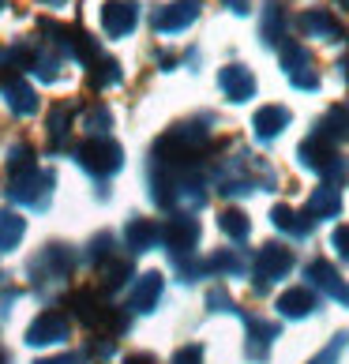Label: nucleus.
I'll list each match as a JSON object with an SVG mask.
<instances>
[{"instance_id":"f257e3e1","label":"nucleus","mask_w":349,"mask_h":364,"mask_svg":"<svg viewBox=\"0 0 349 364\" xmlns=\"http://www.w3.org/2000/svg\"><path fill=\"white\" fill-rule=\"evenodd\" d=\"M301 161H304L308 169H316L319 177H327V181H342L345 173H349L342 154L334 151V143H327L323 136H312V139L301 143Z\"/></svg>"},{"instance_id":"f03ea898","label":"nucleus","mask_w":349,"mask_h":364,"mask_svg":"<svg viewBox=\"0 0 349 364\" xmlns=\"http://www.w3.org/2000/svg\"><path fill=\"white\" fill-rule=\"evenodd\" d=\"M53 184H57V177H53V173L31 169V173H23V177H11L8 196L16 199V203H23V207H31V210H42V207L49 203Z\"/></svg>"},{"instance_id":"7ed1b4c3","label":"nucleus","mask_w":349,"mask_h":364,"mask_svg":"<svg viewBox=\"0 0 349 364\" xmlns=\"http://www.w3.org/2000/svg\"><path fill=\"white\" fill-rule=\"evenodd\" d=\"M120 161H124V151L105 136L87 139L83 146H79V166H83L87 173H94V177H109V173L120 169Z\"/></svg>"},{"instance_id":"20e7f679","label":"nucleus","mask_w":349,"mask_h":364,"mask_svg":"<svg viewBox=\"0 0 349 364\" xmlns=\"http://www.w3.org/2000/svg\"><path fill=\"white\" fill-rule=\"evenodd\" d=\"M293 271V252L286 248V245H267L259 255H256V289H267L271 282H278V278H286Z\"/></svg>"},{"instance_id":"39448f33","label":"nucleus","mask_w":349,"mask_h":364,"mask_svg":"<svg viewBox=\"0 0 349 364\" xmlns=\"http://www.w3.org/2000/svg\"><path fill=\"white\" fill-rule=\"evenodd\" d=\"M199 8H203L199 0H177V4L158 8L151 16V23H154L158 34H177V31H184V26H192L199 19Z\"/></svg>"},{"instance_id":"423d86ee","label":"nucleus","mask_w":349,"mask_h":364,"mask_svg":"<svg viewBox=\"0 0 349 364\" xmlns=\"http://www.w3.org/2000/svg\"><path fill=\"white\" fill-rule=\"evenodd\" d=\"M281 64H286V75L297 90H316L319 75L312 68V57H308L304 46H281Z\"/></svg>"},{"instance_id":"0eeeda50","label":"nucleus","mask_w":349,"mask_h":364,"mask_svg":"<svg viewBox=\"0 0 349 364\" xmlns=\"http://www.w3.org/2000/svg\"><path fill=\"white\" fill-rule=\"evenodd\" d=\"M139 23V4L136 0H109V4L102 8V26L109 38H124L136 31Z\"/></svg>"},{"instance_id":"6e6552de","label":"nucleus","mask_w":349,"mask_h":364,"mask_svg":"<svg viewBox=\"0 0 349 364\" xmlns=\"http://www.w3.org/2000/svg\"><path fill=\"white\" fill-rule=\"evenodd\" d=\"M68 334H72L68 316L45 312V316H38L31 327H26V342H31V346H53V342H64Z\"/></svg>"},{"instance_id":"1a4fd4ad","label":"nucleus","mask_w":349,"mask_h":364,"mask_svg":"<svg viewBox=\"0 0 349 364\" xmlns=\"http://www.w3.org/2000/svg\"><path fill=\"white\" fill-rule=\"evenodd\" d=\"M297 26H301L308 38H323V42H342V38H345L342 23L334 19L327 8H308V11H301Z\"/></svg>"},{"instance_id":"9d476101","label":"nucleus","mask_w":349,"mask_h":364,"mask_svg":"<svg viewBox=\"0 0 349 364\" xmlns=\"http://www.w3.org/2000/svg\"><path fill=\"white\" fill-rule=\"evenodd\" d=\"M0 94L8 98L11 113H19V117L38 113V94L26 87V79H19L16 72H0Z\"/></svg>"},{"instance_id":"9b49d317","label":"nucleus","mask_w":349,"mask_h":364,"mask_svg":"<svg viewBox=\"0 0 349 364\" xmlns=\"http://www.w3.org/2000/svg\"><path fill=\"white\" fill-rule=\"evenodd\" d=\"M162 240L169 245L173 255H192L195 240H199V222L188 218V214H181V218H173V222L162 229Z\"/></svg>"},{"instance_id":"f8f14e48","label":"nucleus","mask_w":349,"mask_h":364,"mask_svg":"<svg viewBox=\"0 0 349 364\" xmlns=\"http://www.w3.org/2000/svg\"><path fill=\"white\" fill-rule=\"evenodd\" d=\"M218 87L230 102H248L256 94V75H252L245 64H230V68L218 72Z\"/></svg>"},{"instance_id":"ddd939ff","label":"nucleus","mask_w":349,"mask_h":364,"mask_svg":"<svg viewBox=\"0 0 349 364\" xmlns=\"http://www.w3.org/2000/svg\"><path fill=\"white\" fill-rule=\"evenodd\" d=\"M245 323H248V357L263 360L271 342L278 338V323H267V319H256V316H245Z\"/></svg>"},{"instance_id":"4468645a","label":"nucleus","mask_w":349,"mask_h":364,"mask_svg":"<svg viewBox=\"0 0 349 364\" xmlns=\"http://www.w3.org/2000/svg\"><path fill=\"white\" fill-rule=\"evenodd\" d=\"M308 278H312V286H319V289H327L331 296H338L342 304H349V286H345V282H342V274L334 271L331 263H323V259L308 263Z\"/></svg>"},{"instance_id":"2eb2a0df","label":"nucleus","mask_w":349,"mask_h":364,"mask_svg":"<svg viewBox=\"0 0 349 364\" xmlns=\"http://www.w3.org/2000/svg\"><path fill=\"white\" fill-rule=\"evenodd\" d=\"M158 301H162V274H143L128 296V308L131 312H154Z\"/></svg>"},{"instance_id":"dca6fc26","label":"nucleus","mask_w":349,"mask_h":364,"mask_svg":"<svg viewBox=\"0 0 349 364\" xmlns=\"http://www.w3.org/2000/svg\"><path fill=\"white\" fill-rule=\"evenodd\" d=\"M158 240H162V225H154L146 218H131L128 229H124V245L131 252H146V248H154Z\"/></svg>"},{"instance_id":"f3484780","label":"nucleus","mask_w":349,"mask_h":364,"mask_svg":"<svg viewBox=\"0 0 349 364\" xmlns=\"http://www.w3.org/2000/svg\"><path fill=\"white\" fill-rule=\"evenodd\" d=\"M278 312L289 316V319H301L308 312H316V293L308 286H297V289H286L278 296Z\"/></svg>"},{"instance_id":"a211bd4d","label":"nucleus","mask_w":349,"mask_h":364,"mask_svg":"<svg viewBox=\"0 0 349 364\" xmlns=\"http://www.w3.org/2000/svg\"><path fill=\"white\" fill-rule=\"evenodd\" d=\"M342 210V196H338V188L334 184H323V188H316L312 199H308V218H334V214Z\"/></svg>"},{"instance_id":"6ab92c4d","label":"nucleus","mask_w":349,"mask_h":364,"mask_svg":"<svg viewBox=\"0 0 349 364\" xmlns=\"http://www.w3.org/2000/svg\"><path fill=\"white\" fill-rule=\"evenodd\" d=\"M252 124H256V136L259 139H274L278 132L289 124V109H286V105H263Z\"/></svg>"},{"instance_id":"aec40b11","label":"nucleus","mask_w":349,"mask_h":364,"mask_svg":"<svg viewBox=\"0 0 349 364\" xmlns=\"http://www.w3.org/2000/svg\"><path fill=\"white\" fill-rule=\"evenodd\" d=\"M316 136H323L327 143L349 139V105H334V109L319 120V132H316Z\"/></svg>"},{"instance_id":"412c9836","label":"nucleus","mask_w":349,"mask_h":364,"mask_svg":"<svg viewBox=\"0 0 349 364\" xmlns=\"http://www.w3.org/2000/svg\"><path fill=\"white\" fill-rule=\"evenodd\" d=\"M271 222L281 229V233H289V237H308L312 233V218H308V214H297L293 207H274Z\"/></svg>"},{"instance_id":"4be33fe9","label":"nucleus","mask_w":349,"mask_h":364,"mask_svg":"<svg viewBox=\"0 0 349 364\" xmlns=\"http://www.w3.org/2000/svg\"><path fill=\"white\" fill-rule=\"evenodd\" d=\"M23 233H26V222L19 218V214L0 210V252H11L23 240Z\"/></svg>"},{"instance_id":"5701e85b","label":"nucleus","mask_w":349,"mask_h":364,"mask_svg":"<svg viewBox=\"0 0 349 364\" xmlns=\"http://www.w3.org/2000/svg\"><path fill=\"white\" fill-rule=\"evenodd\" d=\"M109 128H113V113L105 109V105H87V109H83V132H87V136L102 139Z\"/></svg>"},{"instance_id":"b1692460","label":"nucleus","mask_w":349,"mask_h":364,"mask_svg":"<svg viewBox=\"0 0 349 364\" xmlns=\"http://www.w3.org/2000/svg\"><path fill=\"white\" fill-rule=\"evenodd\" d=\"M281 26H286V8L278 0H267V16H263V42L278 46L281 42Z\"/></svg>"},{"instance_id":"393cba45","label":"nucleus","mask_w":349,"mask_h":364,"mask_svg":"<svg viewBox=\"0 0 349 364\" xmlns=\"http://www.w3.org/2000/svg\"><path fill=\"white\" fill-rule=\"evenodd\" d=\"M72 113H75V105H68V102L49 113V139H53V146H60L64 136L72 132Z\"/></svg>"},{"instance_id":"a878e982","label":"nucleus","mask_w":349,"mask_h":364,"mask_svg":"<svg viewBox=\"0 0 349 364\" xmlns=\"http://www.w3.org/2000/svg\"><path fill=\"white\" fill-rule=\"evenodd\" d=\"M120 83V64L109 60V57H102L98 64H90V87L94 90H105V87H113Z\"/></svg>"},{"instance_id":"bb28decb","label":"nucleus","mask_w":349,"mask_h":364,"mask_svg":"<svg viewBox=\"0 0 349 364\" xmlns=\"http://www.w3.org/2000/svg\"><path fill=\"white\" fill-rule=\"evenodd\" d=\"M218 225H222V233H225V237H233V240H245V237L252 233L248 214H240V210H222Z\"/></svg>"},{"instance_id":"cd10ccee","label":"nucleus","mask_w":349,"mask_h":364,"mask_svg":"<svg viewBox=\"0 0 349 364\" xmlns=\"http://www.w3.org/2000/svg\"><path fill=\"white\" fill-rule=\"evenodd\" d=\"M31 169H38L34 166V146L31 143H16L11 146V158H8V173L11 177H23V173H31Z\"/></svg>"},{"instance_id":"c85d7f7f","label":"nucleus","mask_w":349,"mask_h":364,"mask_svg":"<svg viewBox=\"0 0 349 364\" xmlns=\"http://www.w3.org/2000/svg\"><path fill=\"white\" fill-rule=\"evenodd\" d=\"M203 267L210 274H240V271H245V259H240L237 252H218V255H210Z\"/></svg>"},{"instance_id":"c756f323","label":"nucleus","mask_w":349,"mask_h":364,"mask_svg":"<svg viewBox=\"0 0 349 364\" xmlns=\"http://www.w3.org/2000/svg\"><path fill=\"white\" fill-rule=\"evenodd\" d=\"M60 60H64L60 53H34V64H31V68H34L38 79H57Z\"/></svg>"},{"instance_id":"7c9ffc66","label":"nucleus","mask_w":349,"mask_h":364,"mask_svg":"<svg viewBox=\"0 0 349 364\" xmlns=\"http://www.w3.org/2000/svg\"><path fill=\"white\" fill-rule=\"evenodd\" d=\"M113 233H98V237H94L90 240V252H87V263H94V267H98L102 259H109V255H113Z\"/></svg>"},{"instance_id":"2f4dec72","label":"nucleus","mask_w":349,"mask_h":364,"mask_svg":"<svg viewBox=\"0 0 349 364\" xmlns=\"http://www.w3.org/2000/svg\"><path fill=\"white\" fill-rule=\"evenodd\" d=\"M105 274H109V278H105V286H124V282H128V274H131V259H113L109 267H105Z\"/></svg>"},{"instance_id":"473e14b6","label":"nucleus","mask_w":349,"mask_h":364,"mask_svg":"<svg viewBox=\"0 0 349 364\" xmlns=\"http://www.w3.org/2000/svg\"><path fill=\"white\" fill-rule=\"evenodd\" d=\"M345 342H349V334H338V338H334L327 349H323V353H319L316 360H308V364H334V360H338L342 357V349H345Z\"/></svg>"},{"instance_id":"72a5a7b5","label":"nucleus","mask_w":349,"mask_h":364,"mask_svg":"<svg viewBox=\"0 0 349 364\" xmlns=\"http://www.w3.org/2000/svg\"><path fill=\"white\" fill-rule=\"evenodd\" d=\"M207 308H210V312H237L225 289H210V293H207Z\"/></svg>"},{"instance_id":"f704fd0d","label":"nucleus","mask_w":349,"mask_h":364,"mask_svg":"<svg viewBox=\"0 0 349 364\" xmlns=\"http://www.w3.org/2000/svg\"><path fill=\"white\" fill-rule=\"evenodd\" d=\"M331 245H334V252L342 255V259L349 263V225H338L334 229V237H331Z\"/></svg>"},{"instance_id":"c9c22d12","label":"nucleus","mask_w":349,"mask_h":364,"mask_svg":"<svg viewBox=\"0 0 349 364\" xmlns=\"http://www.w3.org/2000/svg\"><path fill=\"white\" fill-rule=\"evenodd\" d=\"M173 364H203V349L199 346H184L177 357H173Z\"/></svg>"},{"instance_id":"e433bc0d","label":"nucleus","mask_w":349,"mask_h":364,"mask_svg":"<svg viewBox=\"0 0 349 364\" xmlns=\"http://www.w3.org/2000/svg\"><path fill=\"white\" fill-rule=\"evenodd\" d=\"M38 364H83L75 353H60V357H45V360H38Z\"/></svg>"},{"instance_id":"4c0bfd02","label":"nucleus","mask_w":349,"mask_h":364,"mask_svg":"<svg viewBox=\"0 0 349 364\" xmlns=\"http://www.w3.org/2000/svg\"><path fill=\"white\" fill-rule=\"evenodd\" d=\"M225 4H230L237 16H245V11H248V0H225Z\"/></svg>"},{"instance_id":"58836bf2","label":"nucleus","mask_w":349,"mask_h":364,"mask_svg":"<svg viewBox=\"0 0 349 364\" xmlns=\"http://www.w3.org/2000/svg\"><path fill=\"white\" fill-rule=\"evenodd\" d=\"M124 364H154V357H146V353H136V357H128Z\"/></svg>"},{"instance_id":"ea45409f","label":"nucleus","mask_w":349,"mask_h":364,"mask_svg":"<svg viewBox=\"0 0 349 364\" xmlns=\"http://www.w3.org/2000/svg\"><path fill=\"white\" fill-rule=\"evenodd\" d=\"M334 4H338V8H345V11H349V0H334Z\"/></svg>"},{"instance_id":"a19ab883","label":"nucleus","mask_w":349,"mask_h":364,"mask_svg":"<svg viewBox=\"0 0 349 364\" xmlns=\"http://www.w3.org/2000/svg\"><path fill=\"white\" fill-rule=\"evenodd\" d=\"M45 4H64V0H45Z\"/></svg>"},{"instance_id":"79ce46f5","label":"nucleus","mask_w":349,"mask_h":364,"mask_svg":"<svg viewBox=\"0 0 349 364\" xmlns=\"http://www.w3.org/2000/svg\"><path fill=\"white\" fill-rule=\"evenodd\" d=\"M0 364H8V357H4V353H0Z\"/></svg>"},{"instance_id":"37998d69","label":"nucleus","mask_w":349,"mask_h":364,"mask_svg":"<svg viewBox=\"0 0 349 364\" xmlns=\"http://www.w3.org/2000/svg\"><path fill=\"white\" fill-rule=\"evenodd\" d=\"M4 4H8V0H0V8H4Z\"/></svg>"}]
</instances>
